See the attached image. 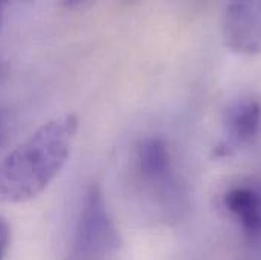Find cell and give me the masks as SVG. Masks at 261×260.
Returning a JSON list of instances; mask_svg holds the SVG:
<instances>
[{"mask_svg":"<svg viewBox=\"0 0 261 260\" xmlns=\"http://www.w3.org/2000/svg\"><path fill=\"white\" fill-rule=\"evenodd\" d=\"M79 121L64 114L41 125L0 163V202L20 204L43 194L67 163Z\"/></svg>","mask_w":261,"mask_h":260,"instance_id":"1","label":"cell"},{"mask_svg":"<svg viewBox=\"0 0 261 260\" xmlns=\"http://www.w3.org/2000/svg\"><path fill=\"white\" fill-rule=\"evenodd\" d=\"M120 247L102 189L93 184L87 192L71 244L70 260H108Z\"/></svg>","mask_w":261,"mask_h":260,"instance_id":"2","label":"cell"},{"mask_svg":"<svg viewBox=\"0 0 261 260\" xmlns=\"http://www.w3.org/2000/svg\"><path fill=\"white\" fill-rule=\"evenodd\" d=\"M225 46L242 55L261 54V0L232 2L222 23Z\"/></svg>","mask_w":261,"mask_h":260,"instance_id":"3","label":"cell"},{"mask_svg":"<svg viewBox=\"0 0 261 260\" xmlns=\"http://www.w3.org/2000/svg\"><path fill=\"white\" fill-rule=\"evenodd\" d=\"M137 172L160 196L172 195L175 191V175L169 145L158 137L144 138L135 152Z\"/></svg>","mask_w":261,"mask_h":260,"instance_id":"4","label":"cell"},{"mask_svg":"<svg viewBox=\"0 0 261 260\" xmlns=\"http://www.w3.org/2000/svg\"><path fill=\"white\" fill-rule=\"evenodd\" d=\"M223 124L231 145H248L260 132L261 105L252 98H239L225 110Z\"/></svg>","mask_w":261,"mask_h":260,"instance_id":"5","label":"cell"},{"mask_svg":"<svg viewBox=\"0 0 261 260\" xmlns=\"http://www.w3.org/2000/svg\"><path fill=\"white\" fill-rule=\"evenodd\" d=\"M223 205L242 224L248 234H261V191L236 186L223 195Z\"/></svg>","mask_w":261,"mask_h":260,"instance_id":"6","label":"cell"},{"mask_svg":"<svg viewBox=\"0 0 261 260\" xmlns=\"http://www.w3.org/2000/svg\"><path fill=\"white\" fill-rule=\"evenodd\" d=\"M9 242H11V227L8 221L3 216H0V260H5L6 251L9 248Z\"/></svg>","mask_w":261,"mask_h":260,"instance_id":"7","label":"cell"},{"mask_svg":"<svg viewBox=\"0 0 261 260\" xmlns=\"http://www.w3.org/2000/svg\"><path fill=\"white\" fill-rule=\"evenodd\" d=\"M6 132H8V119L6 116L0 111V146L3 145L5 138H6Z\"/></svg>","mask_w":261,"mask_h":260,"instance_id":"8","label":"cell"},{"mask_svg":"<svg viewBox=\"0 0 261 260\" xmlns=\"http://www.w3.org/2000/svg\"><path fill=\"white\" fill-rule=\"evenodd\" d=\"M5 8H6V3L5 2H0V26L3 23V17H5Z\"/></svg>","mask_w":261,"mask_h":260,"instance_id":"9","label":"cell"}]
</instances>
